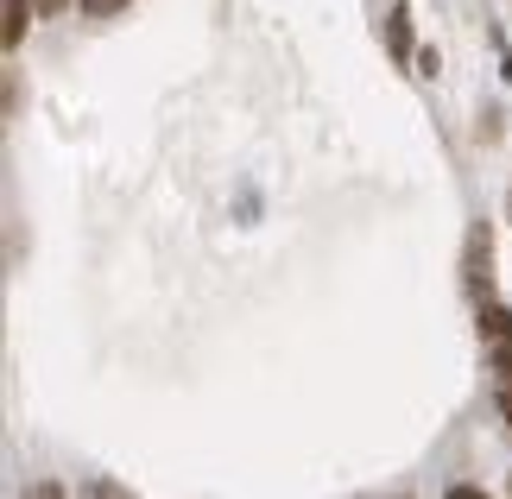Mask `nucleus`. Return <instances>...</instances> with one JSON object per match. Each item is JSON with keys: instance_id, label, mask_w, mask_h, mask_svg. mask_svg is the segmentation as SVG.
Returning <instances> with one entry per match:
<instances>
[{"instance_id": "9b49d317", "label": "nucleus", "mask_w": 512, "mask_h": 499, "mask_svg": "<svg viewBox=\"0 0 512 499\" xmlns=\"http://www.w3.org/2000/svg\"><path fill=\"white\" fill-rule=\"evenodd\" d=\"M500 417L512 424V386H500Z\"/></svg>"}, {"instance_id": "6e6552de", "label": "nucleus", "mask_w": 512, "mask_h": 499, "mask_svg": "<svg viewBox=\"0 0 512 499\" xmlns=\"http://www.w3.org/2000/svg\"><path fill=\"white\" fill-rule=\"evenodd\" d=\"M19 499H70V493H64V487H57V481H32V487H26V493H19Z\"/></svg>"}, {"instance_id": "7ed1b4c3", "label": "nucleus", "mask_w": 512, "mask_h": 499, "mask_svg": "<svg viewBox=\"0 0 512 499\" xmlns=\"http://www.w3.org/2000/svg\"><path fill=\"white\" fill-rule=\"evenodd\" d=\"M475 323H481V342H487V348H494V342H512V310H506V304H487V297H481Z\"/></svg>"}, {"instance_id": "423d86ee", "label": "nucleus", "mask_w": 512, "mask_h": 499, "mask_svg": "<svg viewBox=\"0 0 512 499\" xmlns=\"http://www.w3.org/2000/svg\"><path fill=\"white\" fill-rule=\"evenodd\" d=\"M83 499H133V493H127L121 481H89V487H83Z\"/></svg>"}, {"instance_id": "1a4fd4ad", "label": "nucleus", "mask_w": 512, "mask_h": 499, "mask_svg": "<svg viewBox=\"0 0 512 499\" xmlns=\"http://www.w3.org/2000/svg\"><path fill=\"white\" fill-rule=\"evenodd\" d=\"M32 7H38V19H57V13L70 7V0H32Z\"/></svg>"}, {"instance_id": "20e7f679", "label": "nucleus", "mask_w": 512, "mask_h": 499, "mask_svg": "<svg viewBox=\"0 0 512 499\" xmlns=\"http://www.w3.org/2000/svg\"><path fill=\"white\" fill-rule=\"evenodd\" d=\"M32 19H38L32 0H7V26H0V45L19 51V45H26V26H32Z\"/></svg>"}, {"instance_id": "f257e3e1", "label": "nucleus", "mask_w": 512, "mask_h": 499, "mask_svg": "<svg viewBox=\"0 0 512 499\" xmlns=\"http://www.w3.org/2000/svg\"><path fill=\"white\" fill-rule=\"evenodd\" d=\"M462 266H468V291L487 297V285H494V241H487V228L468 234V259H462Z\"/></svg>"}, {"instance_id": "9d476101", "label": "nucleus", "mask_w": 512, "mask_h": 499, "mask_svg": "<svg viewBox=\"0 0 512 499\" xmlns=\"http://www.w3.org/2000/svg\"><path fill=\"white\" fill-rule=\"evenodd\" d=\"M443 499H494V493H481V487H449Z\"/></svg>"}, {"instance_id": "0eeeda50", "label": "nucleus", "mask_w": 512, "mask_h": 499, "mask_svg": "<svg viewBox=\"0 0 512 499\" xmlns=\"http://www.w3.org/2000/svg\"><path fill=\"white\" fill-rule=\"evenodd\" d=\"M89 19H108V13H127V0H76Z\"/></svg>"}, {"instance_id": "f03ea898", "label": "nucleus", "mask_w": 512, "mask_h": 499, "mask_svg": "<svg viewBox=\"0 0 512 499\" xmlns=\"http://www.w3.org/2000/svg\"><path fill=\"white\" fill-rule=\"evenodd\" d=\"M386 51H392V64H411V57H418V45H411V7L386 13Z\"/></svg>"}, {"instance_id": "39448f33", "label": "nucleus", "mask_w": 512, "mask_h": 499, "mask_svg": "<svg viewBox=\"0 0 512 499\" xmlns=\"http://www.w3.org/2000/svg\"><path fill=\"white\" fill-rule=\"evenodd\" d=\"M487 361H494V373L512 386V342H494V348H487Z\"/></svg>"}]
</instances>
